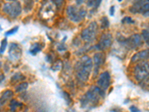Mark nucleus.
<instances>
[{"label": "nucleus", "instance_id": "f257e3e1", "mask_svg": "<svg viewBox=\"0 0 149 112\" xmlns=\"http://www.w3.org/2000/svg\"><path fill=\"white\" fill-rule=\"evenodd\" d=\"M105 97V91L98 86L91 87L81 98L80 104L82 108L92 109L97 107L102 99Z\"/></svg>", "mask_w": 149, "mask_h": 112}, {"label": "nucleus", "instance_id": "f03ea898", "mask_svg": "<svg viewBox=\"0 0 149 112\" xmlns=\"http://www.w3.org/2000/svg\"><path fill=\"white\" fill-rule=\"evenodd\" d=\"M93 61L89 56L84 55L80 58L74 66V71L78 82L81 83L87 82L93 70Z\"/></svg>", "mask_w": 149, "mask_h": 112}, {"label": "nucleus", "instance_id": "7ed1b4c3", "mask_svg": "<svg viewBox=\"0 0 149 112\" xmlns=\"http://www.w3.org/2000/svg\"><path fill=\"white\" fill-rule=\"evenodd\" d=\"M118 41L122 46L128 49H136L143 44L142 36L139 34H134L127 38L121 37V39H118Z\"/></svg>", "mask_w": 149, "mask_h": 112}, {"label": "nucleus", "instance_id": "20e7f679", "mask_svg": "<svg viewBox=\"0 0 149 112\" xmlns=\"http://www.w3.org/2000/svg\"><path fill=\"white\" fill-rule=\"evenodd\" d=\"M66 14L70 20L78 23L85 18L86 15V10L84 8H78L76 6L70 5L66 8Z\"/></svg>", "mask_w": 149, "mask_h": 112}, {"label": "nucleus", "instance_id": "39448f33", "mask_svg": "<svg viewBox=\"0 0 149 112\" xmlns=\"http://www.w3.org/2000/svg\"><path fill=\"white\" fill-rule=\"evenodd\" d=\"M132 14H139L144 17H149V0H136L129 8Z\"/></svg>", "mask_w": 149, "mask_h": 112}, {"label": "nucleus", "instance_id": "423d86ee", "mask_svg": "<svg viewBox=\"0 0 149 112\" xmlns=\"http://www.w3.org/2000/svg\"><path fill=\"white\" fill-rule=\"evenodd\" d=\"M98 32V24L96 22H92L87 27L85 28L81 33V37L84 42L90 43L95 41Z\"/></svg>", "mask_w": 149, "mask_h": 112}, {"label": "nucleus", "instance_id": "0eeeda50", "mask_svg": "<svg viewBox=\"0 0 149 112\" xmlns=\"http://www.w3.org/2000/svg\"><path fill=\"white\" fill-rule=\"evenodd\" d=\"M149 76V63L141 61L134 68V77L138 82H143Z\"/></svg>", "mask_w": 149, "mask_h": 112}, {"label": "nucleus", "instance_id": "6e6552de", "mask_svg": "<svg viewBox=\"0 0 149 112\" xmlns=\"http://www.w3.org/2000/svg\"><path fill=\"white\" fill-rule=\"evenodd\" d=\"M22 6L18 2H8L2 7V11L11 18H17L22 13Z\"/></svg>", "mask_w": 149, "mask_h": 112}, {"label": "nucleus", "instance_id": "1a4fd4ad", "mask_svg": "<svg viewBox=\"0 0 149 112\" xmlns=\"http://www.w3.org/2000/svg\"><path fill=\"white\" fill-rule=\"evenodd\" d=\"M113 43V36L110 33H104L101 36L98 44L95 45V49L99 51H104L108 49Z\"/></svg>", "mask_w": 149, "mask_h": 112}, {"label": "nucleus", "instance_id": "9d476101", "mask_svg": "<svg viewBox=\"0 0 149 112\" xmlns=\"http://www.w3.org/2000/svg\"><path fill=\"white\" fill-rule=\"evenodd\" d=\"M22 53V49L17 43H10L9 44L8 55L12 61H17L20 59Z\"/></svg>", "mask_w": 149, "mask_h": 112}, {"label": "nucleus", "instance_id": "9b49d317", "mask_svg": "<svg viewBox=\"0 0 149 112\" xmlns=\"http://www.w3.org/2000/svg\"><path fill=\"white\" fill-rule=\"evenodd\" d=\"M105 62V55L103 52H97L93 56V74L94 77L98 75L101 67Z\"/></svg>", "mask_w": 149, "mask_h": 112}, {"label": "nucleus", "instance_id": "f8f14e48", "mask_svg": "<svg viewBox=\"0 0 149 112\" xmlns=\"http://www.w3.org/2000/svg\"><path fill=\"white\" fill-rule=\"evenodd\" d=\"M110 80L111 78L110 73L107 71H104L99 75L97 80V85L102 90L106 91L110 85Z\"/></svg>", "mask_w": 149, "mask_h": 112}, {"label": "nucleus", "instance_id": "ddd939ff", "mask_svg": "<svg viewBox=\"0 0 149 112\" xmlns=\"http://www.w3.org/2000/svg\"><path fill=\"white\" fill-rule=\"evenodd\" d=\"M149 59V49H145L136 53L131 58V63H138Z\"/></svg>", "mask_w": 149, "mask_h": 112}, {"label": "nucleus", "instance_id": "4468645a", "mask_svg": "<svg viewBox=\"0 0 149 112\" xmlns=\"http://www.w3.org/2000/svg\"><path fill=\"white\" fill-rule=\"evenodd\" d=\"M14 95V93L13 91L10 90H7L4 91L2 93V96H1V100H0V104H1V107L3 106L8 101H9L10 99L12 98Z\"/></svg>", "mask_w": 149, "mask_h": 112}, {"label": "nucleus", "instance_id": "2eb2a0df", "mask_svg": "<svg viewBox=\"0 0 149 112\" xmlns=\"http://www.w3.org/2000/svg\"><path fill=\"white\" fill-rule=\"evenodd\" d=\"M42 44H40V43H35L34 44L31 46V49H29V52H30L31 55H35L37 53L40 52L42 50Z\"/></svg>", "mask_w": 149, "mask_h": 112}, {"label": "nucleus", "instance_id": "dca6fc26", "mask_svg": "<svg viewBox=\"0 0 149 112\" xmlns=\"http://www.w3.org/2000/svg\"><path fill=\"white\" fill-rule=\"evenodd\" d=\"M102 0H87L86 4L88 7L92 8L93 9H97L99 6L100 4L102 3Z\"/></svg>", "mask_w": 149, "mask_h": 112}, {"label": "nucleus", "instance_id": "f3484780", "mask_svg": "<svg viewBox=\"0 0 149 112\" xmlns=\"http://www.w3.org/2000/svg\"><path fill=\"white\" fill-rule=\"evenodd\" d=\"M22 103L21 102H19L18 101L16 100V99H11L10 102V110L11 111H14L17 109V108L22 107Z\"/></svg>", "mask_w": 149, "mask_h": 112}, {"label": "nucleus", "instance_id": "a211bd4d", "mask_svg": "<svg viewBox=\"0 0 149 112\" xmlns=\"http://www.w3.org/2000/svg\"><path fill=\"white\" fill-rule=\"evenodd\" d=\"M26 79V77L24 76L23 75L20 73H17L11 77V81L12 83H14V82H19V81H22V80Z\"/></svg>", "mask_w": 149, "mask_h": 112}, {"label": "nucleus", "instance_id": "6ab92c4d", "mask_svg": "<svg viewBox=\"0 0 149 112\" xmlns=\"http://www.w3.org/2000/svg\"><path fill=\"white\" fill-rule=\"evenodd\" d=\"M34 6V0H26L25 1V6H24V10L26 12H29L32 10V8Z\"/></svg>", "mask_w": 149, "mask_h": 112}, {"label": "nucleus", "instance_id": "aec40b11", "mask_svg": "<svg viewBox=\"0 0 149 112\" xmlns=\"http://www.w3.org/2000/svg\"><path fill=\"white\" fill-rule=\"evenodd\" d=\"M28 86H29V84L27 82H22L16 87L15 91L17 93H21L22 91H25L28 88Z\"/></svg>", "mask_w": 149, "mask_h": 112}, {"label": "nucleus", "instance_id": "412c9836", "mask_svg": "<svg viewBox=\"0 0 149 112\" xmlns=\"http://www.w3.org/2000/svg\"><path fill=\"white\" fill-rule=\"evenodd\" d=\"M110 26V22L107 17H103L101 19V29H107Z\"/></svg>", "mask_w": 149, "mask_h": 112}, {"label": "nucleus", "instance_id": "4be33fe9", "mask_svg": "<svg viewBox=\"0 0 149 112\" xmlns=\"http://www.w3.org/2000/svg\"><path fill=\"white\" fill-rule=\"evenodd\" d=\"M140 85L142 89L145 90H149V76L146 79H145L143 82H140Z\"/></svg>", "mask_w": 149, "mask_h": 112}, {"label": "nucleus", "instance_id": "5701e85b", "mask_svg": "<svg viewBox=\"0 0 149 112\" xmlns=\"http://www.w3.org/2000/svg\"><path fill=\"white\" fill-rule=\"evenodd\" d=\"M142 38L144 39V41H146V43L149 46V31L148 30H143L142 32Z\"/></svg>", "mask_w": 149, "mask_h": 112}, {"label": "nucleus", "instance_id": "b1692460", "mask_svg": "<svg viewBox=\"0 0 149 112\" xmlns=\"http://www.w3.org/2000/svg\"><path fill=\"white\" fill-rule=\"evenodd\" d=\"M7 46H8V41L6 38H5V39L2 40V43H1V47H0V52H1V54H3L5 49H6V47H7Z\"/></svg>", "mask_w": 149, "mask_h": 112}, {"label": "nucleus", "instance_id": "393cba45", "mask_svg": "<svg viewBox=\"0 0 149 112\" xmlns=\"http://www.w3.org/2000/svg\"><path fill=\"white\" fill-rule=\"evenodd\" d=\"M122 23H127V24H134L135 23V21L133 20L131 17H124L123 19L122 20Z\"/></svg>", "mask_w": 149, "mask_h": 112}, {"label": "nucleus", "instance_id": "a878e982", "mask_svg": "<svg viewBox=\"0 0 149 112\" xmlns=\"http://www.w3.org/2000/svg\"><path fill=\"white\" fill-rule=\"evenodd\" d=\"M19 27L18 26H15V27L12 28L11 29H10L9 31L6 32L5 34V36H10V35H13V34H16L17 32V31H18Z\"/></svg>", "mask_w": 149, "mask_h": 112}, {"label": "nucleus", "instance_id": "bb28decb", "mask_svg": "<svg viewBox=\"0 0 149 112\" xmlns=\"http://www.w3.org/2000/svg\"><path fill=\"white\" fill-rule=\"evenodd\" d=\"M65 0H53V3L55 5L56 8L58 9H61V7L63 6Z\"/></svg>", "mask_w": 149, "mask_h": 112}, {"label": "nucleus", "instance_id": "cd10ccee", "mask_svg": "<svg viewBox=\"0 0 149 112\" xmlns=\"http://www.w3.org/2000/svg\"><path fill=\"white\" fill-rule=\"evenodd\" d=\"M58 51H64L66 50V47L63 43H61L59 46H58Z\"/></svg>", "mask_w": 149, "mask_h": 112}, {"label": "nucleus", "instance_id": "c85d7f7f", "mask_svg": "<svg viewBox=\"0 0 149 112\" xmlns=\"http://www.w3.org/2000/svg\"><path fill=\"white\" fill-rule=\"evenodd\" d=\"M114 14H115V6H111L110 8V15L113 17Z\"/></svg>", "mask_w": 149, "mask_h": 112}, {"label": "nucleus", "instance_id": "c756f323", "mask_svg": "<svg viewBox=\"0 0 149 112\" xmlns=\"http://www.w3.org/2000/svg\"><path fill=\"white\" fill-rule=\"evenodd\" d=\"M130 111H136V112L140 111V110H139V108H137L136 107H135L134 105H132L131 107H130Z\"/></svg>", "mask_w": 149, "mask_h": 112}, {"label": "nucleus", "instance_id": "7c9ffc66", "mask_svg": "<svg viewBox=\"0 0 149 112\" xmlns=\"http://www.w3.org/2000/svg\"><path fill=\"white\" fill-rule=\"evenodd\" d=\"M86 1H87V0H76V3L78 5H80L81 4L84 3V2H86Z\"/></svg>", "mask_w": 149, "mask_h": 112}, {"label": "nucleus", "instance_id": "2f4dec72", "mask_svg": "<svg viewBox=\"0 0 149 112\" xmlns=\"http://www.w3.org/2000/svg\"><path fill=\"white\" fill-rule=\"evenodd\" d=\"M5 79V76H4L3 74H1V82H2V81Z\"/></svg>", "mask_w": 149, "mask_h": 112}, {"label": "nucleus", "instance_id": "473e14b6", "mask_svg": "<svg viewBox=\"0 0 149 112\" xmlns=\"http://www.w3.org/2000/svg\"><path fill=\"white\" fill-rule=\"evenodd\" d=\"M7 2H17V0H6Z\"/></svg>", "mask_w": 149, "mask_h": 112}, {"label": "nucleus", "instance_id": "72a5a7b5", "mask_svg": "<svg viewBox=\"0 0 149 112\" xmlns=\"http://www.w3.org/2000/svg\"><path fill=\"white\" fill-rule=\"evenodd\" d=\"M118 1H119V2H122V0H118Z\"/></svg>", "mask_w": 149, "mask_h": 112}, {"label": "nucleus", "instance_id": "f704fd0d", "mask_svg": "<svg viewBox=\"0 0 149 112\" xmlns=\"http://www.w3.org/2000/svg\"><path fill=\"white\" fill-rule=\"evenodd\" d=\"M36 1H38V0H36Z\"/></svg>", "mask_w": 149, "mask_h": 112}]
</instances>
